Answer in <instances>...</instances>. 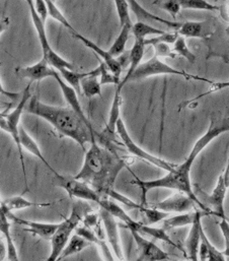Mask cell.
<instances>
[{"instance_id": "1", "label": "cell", "mask_w": 229, "mask_h": 261, "mask_svg": "<svg viewBox=\"0 0 229 261\" xmlns=\"http://www.w3.org/2000/svg\"><path fill=\"white\" fill-rule=\"evenodd\" d=\"M229 131V117H222V116H214V113L210 120V125L207 131L195 142L193 148L186 159V161L180 165L176 166L174 170L168 172L165 176L154 179V180H141L139 178H135L131 184L136 185L141 190V204L147 205L146 197L147 193L156 188H167L173 189L176 191H181L186 193L190 196L197 204V206L202 210L203 212L211 215L210 212L202 204V202L197 197L193 186L191 184V170L194 165L195 160L197 156L206 148V146L213 141L219 135L228 132Z\"/></svg>"}, {"instance_id": "2", "label": "cell", "mask_w": 229, "mask_h": 261, "mask_svg": "<svg viewBox=\"0 0 229 261\" xmlns=\"http://www.w3.org/2000/svg\"><path fill=\"white\" fill-rule=\"evenodd\" d=\"M126 167V161L114 148L100 144L97 137L93 136L91 146L85 150L82 167L74 178L87 182L101 196L109 198L114 190L118 176Z\"/></svg>"}, {"instance_id": "3", "label": "cell", "mask_w": 229, "mask_h": 261, "mask_svg": "<svg viewBox=\"0 0 229 261\" xmlns=\"http://www.w3.org/2000/svg\"><path fill=\"white\" fill-rule=\"evenodd\" d=\"M24 111L46 120L61 135L73 139L83 150H87L85 145L92 142V137L97 135L71 108L50 106L41 102L37 97H32Z\"/></svg>"}, {"instance_id": "4", "label": "cell", "mask_w": 229, "mask_h": 261, "mask_svg": "<svg viewBox=\"0 0 229 261\" xmlns=\"http://www.w3.org/2000/svg\"><path fill=\"white\" fill-rule=\"evenodd\" d=\"M90 210L91 207L88 204H83L81 202H76L73 205L71 215L62 223H59V226L51 239V254L47 260H58L62 250L68 243L71 234L82 221L84 215L91 212Z\"/></svg>"}, {"instance_id": "5", "label": "cell", "mask_w": 229, "mask_h": 261, "mask_svg": "<svg viewBox=\"0 0 229 261\" xmlns=\"http://www.w3.org/2000/svg\"><path fill=\"white\" fill-rule=\"evenodd\" d=\"M31 85H32V83H30L26 86V88L23 90V93L21 94V99H20V102L18 103V105L10 113H8V114L4 113L0 120V128L11 135L14 143L17 146L19 161L21 164V169H22V174H23L25 191L28 190V185H27V177H26V171H25V166H24V159H23V154H22V146L20 144L19 136H18V128H19V121H20L22 112L24 111L25 105L27 104L28 100L32 98Z\"/></svg>"}, {"instance_id": "6", "label": "cell", "mask_w": 229, "mask_h": 261, "mask_svg": "<svg viewBox=\"0 0 229 261\" xmlns=\"http://www.w3.org/2000/svg\"><path fill=\"white\" fill-rule=\"evenodd\" d=\"M229 188V156L227 164L223 172L218 177L216 186L212 193L206 194L201 188H197V197L202 202V204L210 212L211 215H214L220 219L226 218L224 212V200Z\"/></svg>"}, {"instance_id": "7", "label": "cell", "mask_w": 229, "mask_h": 261, "mask_svg": "<svg viewBox=\"0 0 229 261\" xmlns=\"http://www.w3.org/2000/svg\"><path fill=\"white\" fill-rule=\"evenodd\" d=\"M161 74H173V75H178L185 77L186 80H195V81H201V82H208L210 83L211 81L200 77L191 73H187L186 71L179 70L177 68L171 67L170 65L166 64L162 60L159 59L158 56L154 55L151 57L149 60L145 62H141L138 67L135 69V71L130 75V77L127 81V84L130 82H136V81H141L150 76H155V75H161Z\"/></svg>"}, {"instance_id": "8", "label": "cell", "mask_w": 229, "mask_h": 261, "mask_svg": "<svg viewBox=\"0 0 229 261\" xmlns=\"http://www.w3.org/2000/svg\"><path fill=\"white\" fill-rule=\"evenodd\" d=\"M53 185L64 189L70 197H75L84 201H92L100 203L103 196H101L92 186L87 182L76 179L62 176L60 174H55L52 181Z\"/></svg>"}, {"instance_id": "9", "label": "cell", "mask_w": 229, "mask_h": 261, "mask_svg": "<svg viewBox=\"0 0 229 261\" xmlns=\"http://www.w3.org/2000/svg\"><path fill=\"white\" fill-rule=\"evenodd\" d=\"M117 134L120 136L121 140L123 141L124 145L126 146V148L128 149V151L130 153H132L133 155L145 161L146 163H149L159 169H162V170H165L167 172H170L171 170H174L176 168L177 165L175 164H171L163 159H160L158 156H155L149 152H147L146 150H144L143 148H141L133 139L132 137L130 136L129 132L127 130L122 118L120 117L118 122H117Z\"/></svg>"}, {"instance_id": "10", "label": "cell", "mask_w": 229, "mask_h": 261, "mask_svg": "<svg viewBox=\"0 0 229 261\" xmlns=\"http://www.w3.org/2000/svg\"><path fill=\"white\" fill-rule=\"evenodd\" d=\"M196 204V202L190 197L188 196L186 193L181 192V191H176L173 195H170L169 197L150 204L148 206L171 214V213H186L189 212L191 208H193Z\"/></svg>"}, {"instance_id": "11", "label": "cell", "mask_w": 229, "mask_h": 261, "mask_svg": "<svg viewBox=\"0 0 229 261\" xmlns=\"http://www.w3.org/2000/svg\"><path fill=\"white\" fill-rule=\"evenodd\" d=\"M121 89L117 88L116 93H114V100L112 103L111 111H110V117L109 121L107 123V126L105 129L102 131L101 134H97L101 144L104 146H107L109 148H114L113 142L116 138L117 134V122L120 118V111H121V103H122V98H121Z\"/></svg>"}, {"instance_id": "12", "label": "cell", "mask_w": 229, "mask_h": 261, "mask_svg": "<svg viewBox=\"0 0 229 261\" xmlns=\"http://www.w3.org/2000/svg\"><path fill=\"white\" fill-rule=\"evenodd\" d=\"M133 239L136 243L138 249V257L137 260H167L169 256L166 252H164L161 248H159L153 242L147 240L143 237V235L139 234L134 230H130Z\"/></svg>"}, {"instance_id": "13", "label": "cell", "mask_w": 229, "mask_h": 261, "mask_svg": "<svg viewBox=\"0 0 229 261\" xmlns=\"http://www.w3.org/2000/svg\"><path fill=\"white\" fill-rule=\"evenodd\" d=\"M100 217L104 224V229L106 231V235L108 238V242L110 243L112 250L114 252V256L119 260L124 259V253L121 245L120 235H119V229H118V223L116 221L114 216L108 212L107 210L101 207L100 208Z\"/></svg>"}, {"instance_id": "14", "label": "cell", "mask_w": 229, "mask_h": 261, "mask_svg": "<svg viewBox=\"0 0 229 261\" xmlns=\"http://www.w3.org/2000/svg\"><path fill=\"white\" fill-rule=\"evenodd\" d=\"M7 217L9 220H12L17 225L24 227V231L35 236H39L44 240H51L59 226V224H54V223H41V222L22 220L13 216L11 213H7Z\"/></svg>"}, {"instance_id": "15", "label": "cell", "mask_w": 229, "mask_h": 261, "mask_svg": "<svg viewBox=\"0 0 229 261\" xmlns=\"http://www.w3.org/2000/svg\"><path fill=\"white\" fill-rule=\"evenodd\" d=\"M15 72L18 76L30 80L31 83L33 82L40 83L45 79L54 77L56 73V69L51 68L48 61L44 57H42V59L34 65L25 66V67H21V66L16 67Z\"/></svg>"}, {"instance_id": "16", "label": "cell", "mask_w": 229, "mask_h": 261, "mask_svg": "<svg viewBox=\"0 0 229 261\" xmlns=\"http://www.w3.org/2000/svg\"><path fill=\"white\" fill-rule=\"evenodd\" d=\"M176 32L185 38H196L208 40L214 33L209 21H185L180 24Z\"/></svg>"}, {"instance_id": "17", "label": "cell", "mask_w": 229, "mask_h": 261, "mask_svg": "<svg viewBox=\"0 0 229 261\" xmlns=\"http://www.w3.org/2000/svg\"><path fill=\"white\" fill-rule=\"evenodd\" d=\"M73 36L78 39L80 42H82L88 48H90L92 51H94L98 56L99 58H101L105 63L106 65L109 67V69L111 70V72L116 75L117 77H120L121 75V72H122V64L120 63L119 59L117 57H114L110 52L109 50L106 51L104 49H102L101 47H99L96 43H94L93 41H91L90 39L85 38L84 36L80 35L79 33L75 32V33H72Z\"/></svg>"}, {"instance_id": "18", "label": "cell", "mask_w": 229, "mask_h": 261, "mask_svg": "<svg viewBox=\"0 0 229 261\" xmlns=\"http://www.w3.org/2000/svg\"><path fill=\"white\" fill-rule=\"evenodd\" d=\"M54 79H55L56 82L58 83V85H59V87H60V89H61V92H62V94H63V96H64L66 102H67L68 105L70 106V108L84 121V123L89 126V128H90L91 130L95 131L94 130V128H93V126H92V124H91V122H90V120L88 119V117L85 116V114H84V112H83V110H82V107H81L80 102H79V100H78L77 92H76L71 86H69L66 82H64V81L62 80V76L60 75V73H59L57 70H56V73H55V75H54Z\"/></svg>"}, {"instance_id": "19", "label": "cell", "mask_w": 229, "mask_h": 261, "mask_svg": "<svg viewBox=\"0 0 229 261\" xmlns=\"http://www.w3.org/2000/svg\"><path fill=\"white\" fill-rule=\"evenodd\" d=\"M126 227L129 229V230H134L136 232H138L139 234L143 235V236H150V237H153L154 239H157V240H160V241H163L180 250L183 251V248L180 247L178 244H176L170 238L169 236L166 234V231L163 229V228H153L149 225H145L144 223H140V222H137L135 220H132L130 223H128L126 225Z\"/></svg>"}, {"instance_id": "20", "label": "cell", "mask_w": 229, "mask_h": 261, "mask_svg": "<svg viewBox=\"0 0 229 261\" xmlns=\"http://www.w3.org/2000/svg\"><path fill=\"white\" fill-rule=\"evenodd\" d=\"M205 214H200L196 221L191 225V231L189 236L185 242L187 257L191 260H198L199 255V247L201 243V229H202V221L201 218Z\"/></svg>"}, {"instance_id": "21", "label": "cell", "mask_w": 229, "mask_h": 261, "mask_svg": "<svg viewBox=\"0 0 229 261\" xmlns=\"http://www.w3.org/2000/svg\"><path fill=\"white\" fill-rule=\"evenodd\" d=\"M80 89L83 95L93 99L96 96L102 97V85L100 83V68L89 71L88 75L84 76L80 82Z\"/></svg>"}, {"instance_id": "22", "label": "cell", "mask_w": 229, "mask_h": 261, "mask_svg": "<svg viewBox=\"0 0 229 261\" xmlns=\"http://www.w3.org/2000/svg\"><path fill=\"white\" fill-rule=\"evenodd\" d=\"M127 2L129 3V6L130 8L132 9V11L135 13V15L137 16L138 20H141V21H144V20H151V21H156V22H160V23H163L169 28H173L175 30H177L181 22H177V21H171V20H168V19H165V18H162L160 16H157L153 13H151L150 11H148L147 9H145L137 0H127Z\"/></svg>"}, {"instance_id": "23", "label": "cell", "mask_w": 229, "mask_h": 261, "mask_svg": "<svg viewBox=\"0 0 229 261\" xmlns=\"http://www.w3.org/2000/svg\"><path fill=\"white\" fill-rule=\"evenodd\" d=\"M75 232L76 234L80 235L81 237H83L84 239H87L88 241H90L92 244H96L100 247L102 253H103V257L106 259V260H114V257L112 255V252L108 246V244L106 243V241L101 238L96 232L94 229L88 227V226H82V227H79L77 226V228L75 229Z\"/></svg>"}, {"instance_id": "24", "label": "cell", "mask_w": 229, "mask_h": 261, "mask_svg": "<svg viewBox=\"0 0 229 261\" xmlns=\"http://www.w3.org/2000/svg\"><path fill=\"white\" fill-rule=\"evenodd\" d=\"M200 214L208 215L202 210H196L195 212H186V213H181L180 215H177V216H173L170 218L167 217L166 219L163 220V229L165 231H168L171 229L192 225Z\"/></svg>"}, {"instance_id": "25", "label": "cell", "mask_w": 229, "mask_h": 261, "mask_svg": "<svg viewBox=\"0 0 229 261\" xmlns=\"http://www.w3.org/2000/svg\"><path fill=\"white\" fill-rule=\"evenodd\" d=\"M7 212L0 205V233L4 236L6 245H7V259L8 260H18V255L16 247L14 245L11 232L10 224L8 222Z\"/></svg>"}, {"instance_id": "26", "label": "cell", "mask_w": 229, "mask_h": 261, "mask_svg": "<svg viewBox=\"0 0 229 261\" xmlns=\"http://www.w3.org/2000/svg\"><path fill=\"white\" fill-rule=\"evenodd\" d=\"M144 40H135V43L132 47V49L129 51V57H130V63H129V69L125 77L120 82V84L117 86L119 89H123L124 86L127 84L128 79L130 75L135 71V69L138 67V65L141 63V60L144 55Z\"/></svg>"}, {"instance_id": "27", "label": "cell", "mask_w": 229, "mask_h": 261, "mask_svg": "<svg viewBox=\"0 0 229 261\" xmlns=\"http://www.w3.org/2000/svg\"><path fill=\"white\" fill-rule=\"evenodd\" d=\"M18 136H19V141H20V144H21L22 147H24L27 151H30L32 154L37 156L54 175L57 174V172L50 166L49 162L44 156V154H43L41 148L39 147L38 143L33 139V137L21 126H19V128H18Z\"/></svg>"}, {"instance_id": "28", "label": "cell", "mask_w": 229, "mask_h": 261, "mask_svg": "<svg viewBox=\"0 0 229 261\" xmlns=\"http://www.w3.org/2000/svg\"><path fill=\"white\" fill-rule=\"evenodd\" d=\"M199 258L200 260H225V256L223 252H220L219 250L216 249V247H214V245H212L203 227L201 229V243L199 247Z\"/></svg>"}, {"instance_id": "29", "label": "cell", "mask_w": 229, "mask_h": 261, "mask_svg": "<svg viewBox=\"0 0 229 261\" xmlns=\"http://www.w3.org/2000/svg\"><path fill=\"white\" fill-rule=\"evenodd\" d=\"M91 245H93V244L90 241H88L87 239H84L83 237H81L80 235L75 233L73 236L70 237L68 243L66 244V246L62 250L58 260H62V259H65L69 256L77 254V253L81 252L82 250H84L85 248L90 247Z\"/></svg>"}, {"instance_id": "30", "label": "cell", "mask_w": 229, "mask_h": 261, "mask_svg": "<svg viewBox=\"0 0 229 261\" xmlns=\"http://www.w3.org/2000/svg\"><path fill=\"white\" fill-rule=\"evenodd\" d=\"M52 203H36L32 202L27 199H25L22 196H13L9 197L1 202V206L7 212V213H12L13 211H18V210H24L28 207H35V206H50Z\"/></svg>"}, {"instance_id": "31", "label": "cell", "mask_w": 229, "mask_h": 261, "mask_svg": "<svg viewBox=\"0 0 229 261\" xmlns=\"http://www.w3.org/2000/svg\"><path fill=\"white\" fill-rule=\"evenodd\" d=\"M133 23H126L121 28L119 36L116 38V40L109 49V52L114 56V57H119L125 52L126 49V44L129 39V35L131 33Z\"/></svg>"}, {"instance_id": "32", "label": "cell", "mask_w": 229, "mask_h": 261, "mask_svg": "<svg viewBox=\"0 0 229 261\" xmlns=\"http://www.w3.org/2000/svg\"><path fill=\"white\" fill-rule=\"evenodd\" d=\"M210 88L208 89V91H206L205 93H202L200 94L199 96H197L196 98L192 99V100H188V101H185L183 103H181L179 105V110L181 109H184V108H192V107H195L197 105V102L201 99H203L204 97L208 96V95H211L213 93H217V92H220L222 90H225V89H229V81H225V82H210Z\"/></svg>"}, {"instance_id": "33", "label": "cell", "mask_w": 229, "mask_h": 261, "mask_svg": "<svg viewBox=\"0 0 229 261\" xmlns=\"http://www.w3.org/2000/svg\"><path fill=\"white\" fill-rule=\"evenodd\" d=\"M131 32L133 33L135 40H145L148 36H152V35L158 36L165 33L164 31L159 30L148 23H145L144 21H141V20H138L136 23L132 25Z\"/></svg>"}, {"instance_id": "34", "label": "cell", "mask_w": 229, "mask_h": 261, "mask_svg": "<svg viewBox=\"0 0 229 261\" xmlns=\"http://www.w3.org/2000/svg\"><path fill=\"white\" fill-rule=\"evenodd\" d=\"M57 71L60 73L63 80L77 92V94H81L80 82L84 76L88 75V72H75L74 70L67 68H61Z\"/></svg>"}, {"instance_id": "35", "label": "cell", "mask_w": 229, "mask_h": 261, "mask_svg": "<svg viewBox=\"0 0 229 261\" xmlns=\"http://www.w3.org/2000/svg\"><path fill=\"white\" fill-rule=\"evenodd\" d=\"M139 211L143 214L144 219L146 220L144 224L145 225H149V226L157 224V223L163 221L164 219H166L169 216L168 213H165V212H162V211L150 207L148 205H142L141 204Z\"/></svg>"}, {"instance_id": "36", "label": "cell", "mask_w": 229, "mask_h": 261, "mask_svg": "<svg viewBox=\"0 0 229 261\" xmlns=\"http://www.w3.org/2000/svg\"><path fill=\"white\" fill-rule=\"evenodd\" d=\"M182 8L205 11H219L220 7L207 0H179Z\"/></svg>"}, {"instance_id": "37", "label": "cell", "mask_w": 229, "mask_h": 261, "mask_svg": "<svg viewBox=\"0 0 229 261\" xmlns=\"http://www.w3.org/2000/svg\"><path fill=\"white\" fill-rule=\"evenodd\" d=\"M173 51L176 52V54L184 57L185 59H187L189 62L194 63L196 60V56L195 54L189 49L187 42H186V38L183 36H180L177 38V40L175 41V43L173 44Z\"/></svg>"}, {"instance_id": "38", "label": "cell", "mask_w": 229, "mask_h": 261, "mask_svg": "<svg viewBox=\"0 0 229 261\" xmlns=\"http://www.w3.org/2000/svg\"><path fill=\"white\" fill-rule=\"evenodd\" d=\"M46 4H47V8H48V14L49 16H51L52 18H54L55 20L59 21L60 23H62L65 28H67L68 30H70L72 33H75L76 31L73 29V27L69 23V21L66 19V17L64 16V14L61 12V10L57 7V5L55 4V2L53 0H45Z\"/></svg>"}, {"instance_id": "39", "label": "cell", "mask_w": 229, "mask_h": 261, "mask_svg": "<svg viewBox=\"0 0 229 261\" xmlns=\"http://www.w3.org/2000/svg\"><path fill=\"white\" fill-rule=\"evenodd\" d=\"M116 10L119 16L120 27L122 28L126 23H132L130 17V6L127 0H114Z\"/></svg>"}, {"instance_id": "40", "label": "cell", "mask_w": 229, "mask_h": 261, "mask_svg": "<svg viewBox=\"0 0 229 261\" xmlns=\"http://www.w3.org/2000/svg\"><path fill=\"white\" fill-rule=\"evenodd\" d=\"M100 68V83L101 85H116L118 86L120 84V77H117L114 75L109 67L106 65V63L101 60V63L99 65Z\"/></svg>"}, {"instance_id": "41", "label": "cell", "mask_w": 229, "mask_h": 261, "mask_svg": "<svg viewBox=\"0 0 229 261\" xmlns=\"http://www.w3.org/2000/svg\"><path fill=\"white\" fill-rule=\"evenodd\" d=\"M153 4L168 12L173 17H176L182 9L179 0H155L153 1Z\"/></svg>"}, {"instance_id": "42", "label": "cell", "mask_w": 229, "mask_h": 261, "mask_svg": "<svg viewBox=\"0 0 229 261\" xmlns=\"http://www.w3.org/2000/svg\"><path fill=\"white\" fill-rule=\"evenodd\" d=\"M178 37H179V34L177 32H175V33H164L162 35H158V36L150 38V39H145L144 40V45L145 46H147V45L152 46L153 44H155L157 42H164V43H167L169 45H173Z\"/></svg>"}, {"instance_id": "43", "label": "cell", "mask_w": 229, "mask_h": 261, "mask_svg": "<svg viewBox=\"0 0 229 261\" xmlns=\"http://www.w3.org/2000/svg\"><path fill=\"white\" fill-rule=\"evenodd\" d=\"M155 51V55L158 57H169V58H175L176 53L173 51V48L169 47V44L164 43V42H157L152 45Z\"/></svg>"}, {"instance_id": "44", "label": "cell", "mask_w": 229, "mask_h": 261, "mask_svg": "<svg viewBox=\"0 0 229 261\" xmlns=\"http://www.w3.org/2000/svg\"><path fill=\"white\" fill-rule=\"evenodd\" d=\"M221 222L219 224L220 230L222 232V235L224 237V242H225V249H224V256L225 258H229V222L226 218L220 219Z\"/></svg>"}, {"instance_id": "45", "label": "cell", "mask_w": 229, "mask_h": 261, "mask_svg": "<svg viewBox=\"0 0 229 261\" xmlns=\"http://www.w3.org/2000/svg\"><path fill=\"white\" fill-rule=\"evenodd\" d=\"M34 5H35V9H36L37 13L40 15L41 19L45 23L47 17L49 16L46 1L45 0H34Z\"/></svg>"}, {"instance_id": "46", "label": "cell", "mask_w": 229, "mask_h": 261, "mask_svg": "<svg viewBox=\"0 0 229 261\" xmlns=\"http://www.w3.org/2000/svg\"><path fill=\"white\" fill-rule=\"evenodd\" d=\"M0 65H1V63H0ZM0 94L3 95V96H5L6 98H8V99H10V100H13V101H14V100H17V99L20 97V94L11 93V92L6 91V90L3 88L1 82H0Z\"/></svg>"}, {"instance_id": "47", "label": "cell", "mask_w": 229, "mask_h": 261, "mask_svg": "<svg viewBox=\"0 0 229 261\" xmlns=\"http://www.w3.org/2000/svg\"><path fill=\"white\" fill-rule=\"evenodd\" d=\"M220 13H221V17L229 22V0H226V2L220 7L219 9Z\"/></svg>"}, {"instance_id": "48", "label": "cell", "mask_w": 229, "mask_h": 261, "mask_svg": "<svg viewBox=\"0 0 229 261\" xmlns=\"http://www.w3.org/2000/svg\"><path fill=\"white\" fill-rule=\"evenodd\" d=\"M7 259V245L6 242L0 238V261Z\"/></svg>"}, {"instance_id": "49", "label": "cell", "mask_w": 229, "mask_h": 261, "mask_svg": "<svg viewBox=\"0 0 229 261\" xmlns=\"http://www.w3.org/2000/svg\"><path fill=\"white\" fill-rule=\"evenodd\" d=\"M9 27V18L8 17H4V18H0V35L6 31Z\"/></svg>"}, {"instance_id": "50", "label": "cell", "mask_w": 229, "mask_h": 261, "mask_svg": "<svg viewBox=\"0 0 229 261\" xmlns=\"http://www.w3.org/2000/svg\"><path fill=\"white\" fill-rule=\"evenodd\" d=\"M10 104H7V103H4L2 101H0V110L3 109V108H6V106H9Z\"/></svg>"}, {"instance_id": "51", "label": "cell", "mask_w": 229, "mask_h": 261, "mask_svg": "<svg viewBox=\"0 0 229 261\" xmlns=\"http://www.w3.org/2000/svg\"><path fill=\"white\" fill-rule=\"evenodd\" d=\"M3 114H4V113H0V120H1V118H2V116H3Z\"/></svg>"}, {"instance_id": "52", "label": "cell", "mask_w": 229, "mask_h": 261, "mask_svg": "<svg viewBox=\"0 0 229 261\" xmlns=\"http://www.w3.org/2000/svg\"><path fill=\"white\" fill-rule=\"evenodd\" d=\"M226 33H227V35H228L229 37V27L227 28V29H226Z\"/></svg>"}, {"instance_id": "53", "label": "cell", "mask_w": 229, "mask_h": 261, "mask_svg": "<svg viewBox=\"0 0 229 261\" xmlns=\"http://www.w3.org/2000/svg\"><path fill=\"white\" fill-rule=\"evenodd\" d=\"M1 202H2V201H1V199H0V204H1Z\"/></svg>"}, {"instance_id": "54", "label": "cell", "mask_w": 229, "mask_h": 261, "mask_svg": "<svg viewBox=\"0 0 229 261\" xmlns=\"http://www.w3.org/2000/svg\"><path fill=\"white\" fill-rule=\"evenodd\" d=\"M53 1H54V2H56V0H53Z\"/></svg>"}]
</instances>
